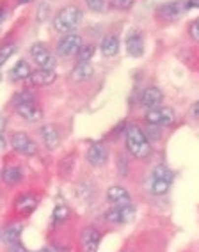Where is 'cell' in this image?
<instances>
[{
	"mask_svg": "<svg viewBox=\"0 0 199 252\" xmlns=\"http://www.w3.org/2000/svg\"><path fill=\"white\" fill-rule=\"evenodd\" d=\"M125 146H127L128 155L133 157L135 160H148L153 155L151 142L137 125L127 126V130H125Z\"/></svg>",
	"mask_w": 199,
	"mask_h": 252,
	"instance_id": "obj_1",
	"label": "cell"
},
{
	"mask_svg": "<svg viewBox=\"0 0 199 252\" xmlns=\"http://www.w3.org/2000/svg\"><path fill=\"white\" fill-rule=\"evenodd\" d=\"M82 20H84L82 7H78L77 4H68L64 5L63 9L57 11V14L54 16V29L59 34L66 36V34H71V32L77 31Z\"/></svg>",
	"mask_w": 199,
	"mask_h": 252,
	"instance_id": "obj_2",
	"label": "cell"
},
{
	"mask_svg": "<svg viewBox=\"0 0 199 252\" xmlns=\"http://www.w3.org/2000/svg\"><path fill=\"white\" fill-rule=\"evenodd\" d=\"M189 9V0H169V2H164L155 9V16L160 18L162 22H176V20L183 18Z\"/></svg>",
	"mask_w": 199,
	"mask_h": 252,
	"instance_id": "obj_3",
	"label": "cell"
},
{
	"mask_svg": "<svg viewBox=\"0 0 199 252\" xmlns=\"http://www.w3.org/2000/svg\"><path fill=\"white\" fill-rule=\"evenodd\" d=\"M174 180V174L167 165H157L151 172V194L153 195H166L169 192Z\"/></svg>",
	"mask_w": 199,
	"mask_h": 252,
	"instance_id": "obj_4",
	"label": "cell"
},
{
	"mask_svg": "<svg viewBox=\"0 0 199 252\" xmlns=\"http://www.w3.org/2000/svg\"><path fill=\"white\" fill-rule=\"evenodd\" d=\"M9 142L14 151L23 155V157H36L39 153V148L34 142V139L29 133H25V131H14V133H11Z\"/></svg>",
	"mask_w": 199,
	"mask_h": 252,
	"instance_id": "obj_5",
	"label": "cell"
},
{
	"mask_svg": "<svg viewBox=\"0 0 199 252\" xmlns=\"http://www.w3.org/2000/svg\"><path fill=\"white\" fill-rule=\"evenodd\" d=\"M31 57L41 69H54L55 63H57V59H55L54 52L48 48V45L39 43V41L31 46Z\"/></svg>",
	"mask_w": 199,
	"mask_h": 252,
	"instance_id": "obj_6",
	"label": "cell"
},
{
	"mask_svg": "<svg viewBox=\"0 0 199 252\" xmlns=\"http://www.w3.org/2000/svg\"><path fill=\"white\" fill-rule=\"evenodd\" d=\"M174 110L171 107H155L149 108L146 112L144 119L149 126H155V128H162V126H169L174 123Z\"/></svg>",
	"mask_w": 199,
	"mask_h": 252,
	"instance_id": "obj_7",
	"label": "cell"
},
{
	"mask_svg": "<svg viewBox=\"0 0 199 252\" xmlns=\"http://www.w3.org/2000/svg\"><path fill=\"white\" fill-rule=\"evenodd\" d=\"M84 46L82 43V36L77 32H71V34H66L59 39L57 43V55L63 59L73 57V55L78 54V50Z\"/></svg>",
	"mask_w": 199,
	"mask_h": 252,
	"instance_id": "obj_8",
	"label": "cell"
},
{
	"mask_svg": "<svg viewBox=\"0 0 199 252\" xmlns=\"http://www.w3.org/2000/svg\"><path fill=\"white\" fill-rule=\"evenodd\" d=\"M105 220L110 224H127L135 217V208L133 204H127V206H110L105 212Z\"/></svg>",
	"mask_w": 199,
	"mask_h": 252,
	"instance_id": "obj_9",
	"label": "cell"
},
{
	"mask_svg": "<svg viewBox=\"0 0 199 252\" xmlns=\"http://www.w3.org/2000/svg\"><path fill=\"white\" fill-rule=\"evenodd\" d=\"M109 148L105 142H93L86 151V160L93 167H103L109 160Z\"/></svg>",
	"mask_w": 199,
	"mask_h": 252,
	"instance_id": "obj_10",
	"label": "cell"
},
{
	"mask_svg": "<svg viewBox=\"0 0 199 252\" xmlns=\"http://www.w3.org/2000/svg\"><path fill=\"white\" fill-rule=\"evenodd\" d=\"M37 204H39V197H37L36 194H32V192H23V194H20L18 197L14 199L13 208L16 213L27 217L36 210Z\"/></svg>",
	"mask_w": 199,
	"mask_h": 252,
	"instance_id": "obj_11",
	"label": "cell"
},
{
	"mask_svg": "<svg viewBox=\"0 0 199 252\" xmlns=\"http://www.w3.org/2000/svg\"><path fill=\"white\" fill-rule=\"evenodd\" d=\"M125 46H127V54L133 59H139L144 55V36L139 31H130L125 39Z\"/></svg>",
	"mask_w": 199,
	"mask_h": 252,
	"instance_id": "obj_12",
	"label": "cell"
},
{
	"mask_svg": "<svg viewBox=\"0 0 199 252\" xmlns=\"http://www.w3.org/2000/svg\"><path fill=\"white\" fill-rule=\"evenodd\" d=\"M100 233L96 227L93 225H87L80 231V249L84 252H96L100 245Z\"/></svg>",
	"mask_w": 199,
	"mask_h": 252,
	"instance_id": "obj_13",
	"label": "cell"
},
{
	"mask_svg": "<svg viewBox=\"0 0 199 252\" xmlns=\"http://www.w3.org/2000/svg\"><path fill=\"white\" fill-rule=\"evenodd\" d=\"M57 80V73L55 69H36L31 73V77L27 78V84L32 87H48Z\"/></svg>",
	"mask_w": 199,
	"mask_h": 252,
	"instance_id": "obj_14",
	"label": "cell"
},
{
	"mask_svg": "<svg viewBox=\"0 0 199 252\" xmlns=\"http://www.w3.org/2000/svg\"><path fill=\"white\" fill-rule=\"evenodd\" d=\"M14 110L22 119L31 123H36L43 119V110L37 105V101H29V103H22V105H14Z\"/></svg>",
	"mask_w": 199,
	"mask_h": 252,
	"instance_id": "obj_15",
	"label": "cell"
},
{
	"mask_svg": "<svg viewBox=\"0 0 199 252\" xmlns=\"http://www.w3.org/2000/svg\"><path fill=\"white\" fill-rule=\"evenodd\" d=\"M107 201H109L112 206H127L132 204V195L127 189H123L119 185H112L107 189Z\"/></svg>",
	"mask_w": 199,
	"mask_h": 252,
	"instance_id": "obj_16",
	"label": "cell"
},
{
	"mask_svg": "<svg viewBox=\"0 0 199 252\" xmlns=\"http://www.w3.org/2000/svg\"><path fill=\"white\" fill-rule=\"evenodd\" d=\"M164 101V93L159 89V87L155 86H149L142 91V94H140V105L144 108H155V107H160Z\"/></svg>",
	"mask_w": 199,
	"mask_h": 252,
	"instance_id": "obj_17",
	"label": "cell"
},
{
	"mask_svg": "<svg viewBox=\"0 0 199 252\" xmlns=\"http://www.w3.org/2000/svg\"><path fill=\"white\" fill-rule=\"evenodd\" d=\"M39 135H41V139H43V144L46 146L48 149H57L59 148V144H61V133H59V130L55 128L54 125H43L39 128Z\"/></svg>",
	"mask_w": 199,
	"mask_h": 252,
	"instance_id": "obj_18",
	"label": "cell"
},
{
	"mask_svg": "<svg viewBox=\"0 0 199 252\" xmlns=\"http://www.w3.org/2000/svg\"><path fill=\"white\" fill-rule=\"evenodd\" d=\"M93 77H95V68L91 63H77L75 68L71 69V80L77 82V84L89 82Z\"/></svg>",
	"mask_w": 199,
	"mask_h": 252,
	"instance_id": "obj_19",
	"label": "cell"
},
{
	"mask_svg": "<svg viewBox=\"0 0 199 252\" xmlns=\"http://www.w3.org/2000/svg\"><path fill=\"white\" fill-rule=\"evenodd\" d=\"M23 180V171L22 167L16 165V163H7V165L2 169V181L9 187H14V185L22 183Z\"/></svg>",
	"mask_w": 199,
	"mask_h": 252,
	"instance_id": "obj_20",
	"label": "cell"
},
{
	"mask_svg": "<svg viewBox=\"0 0 199 252\" xmlns=\"http://www.w3.org/2000/svg\"><path fill=\"white\" fill-rule=\"evenodd\" d=\"M23 233V225L20 224V222H13V224H7L2 229V238H0V242H4L7 247L9 245H13V243L20 242V236H22Z\"/></svg>",
	"mask_w": 199,
	"mask_h": 252,
	"instance_id": "obj_21",
	"label": "cell"
},
{
	"mask_svg": "<svg viewBox=\"0 0 199 252\" xmlns=\"http://www.w3.org/2000/svg\"><path fill=\"white\" fill-rule=\"evenodd\" d=\"M100 50H101V55L107 59L114 57V55H118L119 52V37L118 34H109V36H105L103 41H101V46H100Z\"/></svg>",
	"mask_w": 199,
	"mask_h": 252,
	"instance_id": "obj_22",
	"label": "cell"
},
{
	"mask_svg": "<svg viewBox=\"0 0 199 252\" xmlns=\"http://www.w3.org/2000/svg\"><path fill=\"white\" fill-rule=\"evenodd\" d=\"M31 73H32V69H31V66H29L27 61H25V59H20L18 63L13 66V69H11L9 77L13 82H23L31 77Z\"/></svg>",
	"mask_w": 199,
	"mask_h": 252,
	"instance_id": "obj_23",
	"label": "cell"
},
{
	"mask_svg": "<svg viewBox=\"0 0 199 252\" xmlns=\"http://www.w3.org/2000/svg\"><path fill=\"white\" fill-rule=\"evenodd\" d=\"M16 50H18V45L13 43V41H7V43H4V45H0V68L13 57Z\"/></svg>",
	"mask_w": 199,
	"mask_h": 252,
	"instance_id": "obj_24",
	"label": "cell"
},
{
	"mask_svg": "<svg viewBox=\"0 0 199 252\" xmlns=\"http://www.w3.org/2000/svg\"><path fill=\"white\" fill-rule=\"evenodd\" d=\"M95 54H96V45L87 43V45H84L78 50V54H77L78 63H91V59L95 57Z\"/></svg>",
	"mask_w": 199,
	"mask_h": 252,
	"instance_id": "obj_25",
	"label": "cell"
},
{
	"mask_svg": "<svg viewBox=\"0 0 199 252\" xmlns=\"http://www.w3.org/2000/svg\"><path fill=\"white\" fill-rule=\"evenodd\" d=\"M69 217V208L64 206V204H57L54 208V213H52V219H54L55 224H61V222L68 220Z\"/></svg>",
	"mask_w": 199,
	"mask_h": 252,
	"instance_id": "obj_26",
	"label": "cell"
},
{
	"mask_svg": "<svg viewBox=\"0 0 199 252\" xmlns=\"http://www.w3.org/2000/svg\"><path fill=\"white\" fill-rule=\"evenodd\" d=\"M13 101H14V105L29 103V101H36V96H34V93H32V91L25 89V91H20V93H16Z\"/></svg>",
	"mask_w": 199,
	"mask_h": 252,
	"instance_id": "obj_27",
	"label": "cell"
},
{
	"mask_svg": "<svg viewBox=\"0 0 199 252\" xmlns=\"http://www.w3.org/2000/svg\"><path fill=\"white\" fill-rule=\"evenodd\" d=\"M135 2H137V0H110V5H112L114 9L127 11V9H132Z\"/></svg>",
	"mask_w": 199,
	"mask_h": 252,
	"instance_id": "obj_28",
	"label": "cell"
},
{
	"mask_svg": "<svg viewBox=\"0 0 199 252\" xmlns=\"http://www.w3.org/2000/svg\"><path fill=\"white\" fill-rule=\"evenodd\" d=\"M73 171V157H66L63 162L59 163V172L61 176H69Z\"/></svg>",
	"mask_w": 199,
	"mask_h": 252,
	"instance_id": "obj_29",
	"label": "cell"
},
{
	"mask_svg": "<svg viewBox=\"0 0 199 252\" xmlns=\"http://www.w3.org/2000/svg\"><path fill=\"white\" fill-rule=\"evenodd\" d=\"M50 16V4L48 2H43V4H39V7H37V22L43 23L46 22Z\"/></svg>",
	"mask_w": 199,
	"mask_h": 252,
	"instance_id": "obj_30",
	"label": "cell"
},
{
	"mask_svg": "<svg viewBox=\"0 0 199 252\" xmlns=\"http://www.w3.org/2000/svg\"><path fill=\"white\" fill-rule=\"evenodd\" d=\"M86 5L95 13H101L105 9V0H84Z\"/></svg>",
	"mask_w": 199,
	"mask_h": 252,
	"instance_id": "obj_31",
	"label": "cell"
},
{
	"mask_svg": "<svg viewBox=\"0 0 199 252\" xmlns=\"http://www.w3.org/2000/svg\"><path fill=\"white\" fill-rule=\"evenodd\" d=\"M189 36L192 41H196V43H199V18H196L194 22L190 23L189 27Z\"/></svg>",
	"mask_w": 199,
	"mask_h": 252,
	"instance_id": "obj_32",
	"label": "cell"
},
{
	"mask_svg": "<svg viewBox=\"0 0 199 252\" xmlns=\"http://www.w3.org/2000/svg\"><path fill=\"white\" fill-rule=\"evenodd\" d=\"M118 171H119V174L121 176H127L128 174V160H125V157L123 155H119V160H118Z\"/></svg>",
	"mask_w": 199,
	"mask_h": 252,
	"instance_id": "obj_33",
	"label": "cell"
},
{
	"mask_svg": "<svg viewBox=\"0 0 199 252\" xmlns=\"http://www.w3.org/2000/svg\"><path fill=\"white\" fill-rule=\"evenodd\" d=\"M7 251H9V252H29L22 242H16V243H13V245H9V247H7Z\"/></svg>",
	"mask_w": 199,
	"mask_h": 252,
	"instance_id": "obj_34",
	"label": "cell"
},
{
	"mask_svg": "<svg viewBox=\"0 0 199 252\" xmlns=\"http://www.w3.org/2000/svg\"><path fill=\"white\" fill-rule=\"evenodd\" d=\"M190 114H192V117H194L196 121H199V99L192 103V107H190Z\"/></svg>",
	"mask_w": 199,
	"mask_h": 252,
	"instance_id": "obj_35",
	"label": "cell"
},
{
	"mask_svg": "<svg viewBox=\"0 0 199 252\" xmlns=\"http://www.w3.org/2000/svg\"><path fill=\"white\" fill-rule=\"evenodd\" d=\"M5 18H7V9H5V5H2L0 7V25L5 22Z\"/></svg>",
	"mask_w": 199,
	"mask_h": 252,
	"instance_id": "obj_36",
	"label": "cell"
},
{
	"mask_svg": "<svg viewBox=\"0 0 199 252\" xmlns=\"http://www.w3.org/2000/svg\"><path fill=\"white\" fill-rule=\"evenodd\" d=\"M5 149V139H4V135H0V153Z\"/></svg>",
	"mask_w": 199,
	"mask_h": 252,
	"instance_id": "obj_37",
	"label": "cell"
},
{
	"mask_svg": "<svg viewBox=\"0 0 199 252\" xmlns=\"http://www.w3.org/2000/svg\"><path fill=\"white\" fill-rule=\"evenodd\" d=\"M190 2V7H192V5H198L199 4V0H189Z\"/></svg>",
	"mask_w": 199,
	"mask_h": 252,
	"instance_id": "obj_38",
	"label": "cell"
},
{
	"mask_svg": "<svg viewBox=\"0 0 199 252\" xmlns=\"http://www.w3.org/2000/svg\"><path fill=\"white\" fill-rule=\"evenodd\" d=\"M20 4H29V2H32V0H18Z\"/></svg>",
	"mask_w": 199,
	"mask_h": 252,
	"instance_id": "obj_39",
	"label": "cell"
},
{
	"mask_svg": "<svg viewBox=\"0 0 199 252\" xmlns=\"http://www.w3.org/2000/svg\"><path fill=\"white\" fill-rule=\"evenodd\" d=\"M0 238H2V229H0Z\"/></svg>",
	"mask_w": 199,
	"mask_h": 252,
	"instance_id": "obj_40",
	"label": "cell"
},
{
	"mask_svg": "<svg viewBox=\"0 0 199 252\" xmlns=\"http://www.w3.org/2000/svg\"><path fill=\"white\" fill-rule=\"evenodd\" d=\"M0 82H2V75H0Z\"/></svg>",
	"mask_w": 199,
	"mask_h": 252,
	"instance_id": "obj_41",
	"label": "cell"
}]
</instances>
